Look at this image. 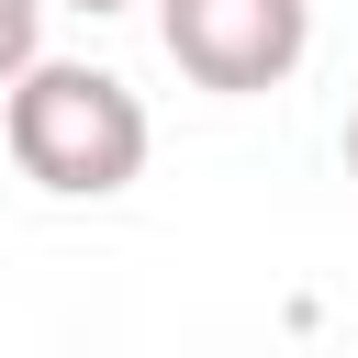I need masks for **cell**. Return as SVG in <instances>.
<instances>
[{"label": "cell", "mask_w": 358, "mask_h": 358, "mask_svg": "<svg viewBox=\"0 0 358 358\" xmlns=\"http://www.w3.org/2000/svg\"><path fill=\"white\" fill-rule=\"evenodd\" d=\"M45 11H56V0H0V90L45 56Z\"/></svg>", "instance_id": "3"}, {"label": "cell", "mask_w": 358, "mask_h": 358, "mask_svg": "<svg viewBox=\"0 0 358 358\" xmlns=\"http://www.w3.org/2000/svg\"><path fill=\"white\" fill-rule=\"evenodd\" d=\"M56 11H90V22H112V11H134V0H56Z\"/></svg>", "instance_id": "4"}, {"label": "cell", "mask_w": 358, "mask_h": 358, "mask_svg": "<svg viewBox=\"0 0 358 358\" xmlns=\"http://www.w3.org/2000/svg\"><path fill=\"white\" fill-rule=\"evenodd\" d=\"M157 45L190 90L257 101L313 56V0H157Z\"/></svg>", "instance_id": "2"}, {"label": "cell", "mask_w": 358, "mask_h": 358, "mask_svg": "<svg viewBox=\"0 0 358 358\" xmlns=\"http://www.w3.org/2000/svg\"><path fill=\"white\" fill-rule=\"evenodd\" d=\"M0 145H11V168H22L45 201H112V190L145 179L157 123H145V101H134L112 67H90V56H34V67L0 90Z\"/></svg>", "instance_id": "1"}, {"label": "cell", "mask_w": 358, "mask_h": 358, "mask_svg": "<svg viewBox=\"0 0 358 358\" xmlns=\"http://www.w3.org/2000/svg\"><path fill=\"white\" fill-rule=\"evenodd\" d=\"M336 157H347V179H358V112H347V134H336Z\"/></svg>", "instance_id": "5"}]
</instances>
